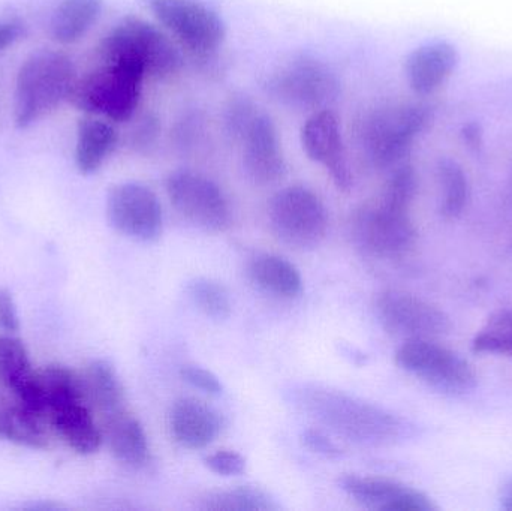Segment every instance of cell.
Wrapping results in <instances>:
<instances>
[{
  "label": "cell",
  "instance_id": "cell-1",
  "mask_svg": "<svg viewBox=\"0 0 512 511\" xmlns=\"http://www.w3.org/2000/svg\"><path fill=\"white\" fill-rule=\"evenodd\" d=\"M291 401L312 419L361 446H393L409 437L411 426L402 417L378 405L330 387H294Z\"/></svg>",
  "mask_w": 512,
  "mask_h": 511
},
{
  "label": "cell",
  "instance_id": "cell-2",
  "mask_svg": "<svg viewBox=\"0 0 512 511\" xmlns=\"http://www.w3.org/2000/svg\"><path fill=\"white\" fill-rule=\"evenodd\" d=\"M156 23L174 39L186 59L209 78L224 75L221 51L227 23L207 0H141Z\"/></svg>",
  "mask_w": 512,
  "mask_h": 511
},
{
  "label": "cell",
  "instance_id": "cell-3",
  "mask_svg": "<svg viewBox=\"0 0 512 511\" xmlns=\"http://www.w3.org/2000/svg\"><path fill=\"white\" fill-rule=\"evenodd\" d=\"M432 120V107L423 102L381 105L355 120L354 140L373 168L393 170Z\"/></svg>",
  "mask_w": 512,
  "mask_h": 511
},
{
  "label": "cell",
  "instance_id": "cell-4",
  "mask_svg": "<svg viewBox=\"0 0 512 511\" xmlns=\"http://www.w3.org/2000/svg\"><path fill=\"white\" fill-rule=\"evenodd\" d=\"M98 56L101 62L123 63L161 81L179 77L186 65L179 44L158 23L138 15H126L104 36Z\"/></svg>",
  "mask_w": 512,
  "mask_h": 511
},
{
  "label": "cell",
  "instance_id": "cell-5",
  "mask_svg": "<svg viewBox=\"0 0 512 511\" xmlns=\"http://www.w3.org/2000/svg\"><path fill=\"white\" fill-rule=\"evenodd\" d=\"M74 62L59 50H39L30 54L15 81V126L29 128L68 101L77 81Z\"/></svg>",
  "mask_w": 512,
  "mask_h": 511
},
{
  "label": "cell",
  "instance_id": "cell-6",
  "mask_svg": "<svg viewBox=\"0 0 512 511\" xmlns=\"http://www.w3.org/2000/svg\"><path fill=\"white\" fill-rule=\"evenodd\" d=\"M45 396V416L71 449L93 455L101 447L102 431L87 404L81 378L65 366L51 365L38 372Z\"/></svg>",
  "mask_w": 512,
  "mask_h": 511
},
{
  "label": "cell",
  "instance_id": "cell-7",
  "mask_svg": "<svg viewBox=\"0 0 512 511\" xmlns=\"http://www.w3.org/2000/svg\"><path fill=\"white\" fill-rule=\"evenodd\" d=\"M262 90L277 104L297 111L331 108L339 99L340 80L330 65L309 53H298L274 66Z\"/></svg>",
  "mask_w": 512,
  "mask_h": 511
},
{
  "label": "cell",
  "instance_id": "cell-8",
  "mask_svg": "<svg viewBox=\"0 0 512 511\" xmlns=\"http://www.w3.org/2000/svg\"><path fill=\"white\" fill-rule=\"evenodd\" d=\"M146 80L137 68L101 62L77 78L68 102L90 116H102L113 123L129 122L140 107Z\"/></svg>",
  "mask_w": 512,
  "mask_h": 511
},
{
  "label": "cell",
  "instance_id": "cell-9",
  "mask_svg": "<svg viewBox=\"0 0 512 511\" xmlns=\"http://www.w3.org/2000/svg\"><path fill=\"white\" fill-rule=\"evenodd\" d=\"M274 236L289 248L309 251L327 236L328 212L322 198L304 185L280 189L268 203Z\"/></svg>",
  "mask_w": 512,
  "mask_h": 511
},
{
  "label": "cell",
  "instance_id": "cell-10",
  "mask_svg": "<svg viewBox=\"0 0 512 511\" xmlns=\"http://www.w3.org/2000/svg\"><path fill=\"white\" fill-rule=\"evenodd\" d=\"M349 225L355 245L364 254L379 260L406 257L418 239L409 210L396 209L381 200L355 210Z\"/></svg>",
  "mask_w": 512,
  "mask_h": 511
},
{
  "label": "cell",
  "instance_id": "cell-11",
  "mask_svg": "<svg viewBox=\"0 0 512 511\" xmlns=\"http://www.w3.org/2000/svg\"><path fill=\"white\" fill-rule=\"evenodd\" d=\"M396 363L403 371L445 395H466L477 386L474 366L433 339L405 341L397 350Z\"/></svg>",
  "mask_w": 512,
  "mask_h": 511
},
{
  "label": "cell",
  "instance_id": "cell-12",
  "mask_svg": "<svg viewBox=\"0 0 512 511\" xmlns=\"http://www.w3.org/2000/svg\"><path fill=\"white\" fill-rule=\"evenodd\" d=\"M165 192L177 213L203 230L222 233L233 222V210L224 189L198 171H171L165 179Z\"/></svg>",
  "mask_w": 512,
  "mask_h": 511
},
{
  "label": "cell",
  "instance_id": "cell-13",
  "mask_svg": "<svg viewBox=\"0 0 512 511\" xmlns=\"http://www.w3.org/2000/svg\"><path fill=\"white\" fill-rule=\"evenodd\" d=\"M108 222L114 230L138 242H155L164 231V212L158 195L140 182L111 186L107 194Z\"/></svg>",
  "mask_w": 512,
  "mask_h": 511
},
{
  "label": "cell",
  "instance_id": "cell-14",
  "mask_svg": "<svg viewBox=\"0 0 512 511\" xmlns=\"http://www.w3.org/2000/svg\"><path fill=\"white\" fill-rule=\"evenodd\" d=\"M376 315L388 333L397 338L435 339L450 333V317L439 306L403 291L388 290L376 300Z\"/></svg>",
  "mask_w": 512,
  "mask_h": 511
},
{
  "label": "cell",
  "instance_id": "cell-15",
  "mask_svg": "<svg viewBox=\"0 0 512 511\" xmlns=\"http://www.w3.org/2000/svg\"><path fill=\"white\" fill-rule=\"evenodd\" d=\"M300 141L307 158L327 171L339 191L349 192L354 188V171L342 123L333 108L310 113L301 126Z\"/></svg>",
  "mask_w": 512,
  "mask_h": 511
},
{
  "label": "cell",
  "instance_id": "cell-16",
  "mask_svg": "<svg viewBox=\"0 0 512 511\" xmlns=\"http://www.w3.org/2000/svg\"><path fill=\"white\" fill-rule=\"evenodd\" d=\"M242 152L243 168L256 185L280 182L288 171L282 138L270 114L259 110L237 141Z\"/></svg>",
  "mask_w": 512,
  "mask_h": 511
},
{
  "label": "cell",
  "instance_id": "cell-17",
  "mask_svg": "<svg viewBox=\"0 0 512 511\" xmlns=\"http://www.w3.org/2000/svg\"><path fill=\"white\" fill-rule=\"evenodd\" d=\"M342 491L364 509L378 511H435L438 507L427 495L393 480L379 477L343 476Z\"/></svg>",
  "mask_w": 512,
  "mask_h": 511
},
{
  "label": "cell",
  "instance_id": "cell-18",
  "mask_svg": "<svg viewBox=\"0 0 512 511\" xmlns=\"http://www.w3.org/2000/svg\"><path fill=\"white\" fill-rule=\"evenodd\" d=\"M459 51L450 42L420 45L405 60V77L412 92L429 96L441 89L459 65Z\"/></svg>",
  "mask_w": 512,
  "mask_h": 511
},
{
  "label": "cell",
  "instance_id": "cell-19",
  "mask_svg": "<svg viewBox=\"0 0 512 511\" xmlns=\"http://www.w3.org/2000/svg\"><path fill=\"white\" fill-rule=\"evenodd\" d=\"M0 377L21 405L45 416L44 390L39 374L33 371L23 342L14 336H0Z\"/></svg>",
  "mask_w": 512,
  "mask_h": 511
},
{
  "label": "cell",
  "instance_id": "cell-20",
  "mask_svg": "<svg viewBox=\"0 0 512 511\" xmlns=\"http://www.w3.org/2000/svg\"><path fill=\"white\" fill-rule=\"evenodd\" d=\"M168 419L174 440L188 450L206 449L218 438L222 429L219 414L194 398L174 402Z\"/></svg>",
  "mask_w": 512,
  "mask_h": 511
},
{
  "label": "cell",
  "instance_id": "cell-21",
  "mask_svg": "<svg viewBox=\"0 0 512 511\" xmlns=\"http://www.w3.org/2000/svg\"><path fill=\"white\" fill-rule=\"evenodd\" d=\"M120 135L110 120L87 114L78 120L75 165L81 174L96 173L119 146Z\"/></svg>",
  "mask_w": 512,
  "mask_h": 511
},
{
  "label": "cell",
  "instance_id": "cell-22",
  "mask_svg": "<svg viewBox=\"0 0 512 511\" xmlns=\"http://www.w3.org/2000/svg\"><path fill=\"white\" fill-rule=\"evenodd\" d=\"M102 438L117 461L132 468L146 465L149 459V440L137 417L126 410L104 419Z\"/></svg>",
  "mask_w": 512,
  "mask_h": 511
},
{
  "label": "cell",
  "instance_id": "cell-23",
  "mask_svg": "<svg viewBox=\"0 0 512 511\" xmlns=\"http://www.w3.org/2000/svg\"><path fill=\"white\" fill-rule=\"evenodd\" d=\"M80 378L87 404L101 414L102 420L126 410L125 389L110 362L93 360L86 366V371Z\"/></svg>",
  "mask_w": 512,
  "mask_h": 511
},
{
  "label": "cell",
  "instance_id": "cell-24",
  "mask_svg": "<svg viewBox=\"0 0 512 511\" xmlns=\"http://www.w3.org/2000/svg\"><path fill=\"white\" fill-rule=\"evenodd\" d=\"M104 0H60L51 17L50 32L59 44H75L95 26Z\"/></svg>",
  "mask_w": 512,
  "mask_h": 511
},
{
  "label": "cell",
  "instance_id": "cell-25",
  "mask_svg": "<svg viewBox=\"0 0 512 511\" xmlns=\"http://www.w3.org/2000/svg\"><path fill=\"white\" fill-rule=\"evenodd\" d=\"M249 275L262 291L280 299H294L303 290L297 267L280 255H256L249 266Z\"/></svg>",
  "mask_w": 512,
  "mask_h": 511
},
{
  "label": "cell",
  "instance_id": "cell-26",
  "mask_svg": "<svg viewBox=\"0 0 512 511\" xmlns=\"http://www.w3.org/2000/svg\"><path fill=\"white\" fill-rule=\"evenodd\" d=\"M41 419L42 416L21 404L3 407L0 411V435L18 446L47 449L48 435Z\"/></svg>",
  "mask_w": 512,
  "mask_h": 511
},
{
  "label": "cell",
  "instance_id": "cell-27",
  "mask_svg": "<svg viewBox=\"0 0 512 511\" xmlns=\"http://www.w3.org/2000/svg\"><path fill=\"white\" fill-rule=\"evenodd\" d=\"M436 173L441 188V215L445 219H457L465 212L471 198L468 176L462 165L450 158L439 161Z\"/></svg>",
  "mask_w": 512,
  "mask_h": 511
},
{
  "label": "cell",
  "instance_id": "cell-28",
  "mask_svg": "<svg viewBox=\"0 0 512 511\" xmlns=\"http://www.w3.org/2000/svg\"><path fill=\"white\" fill-rule=\"evenodd\" d=\"M198 509L206 511H274L276 503L261 489L239 486L212 492L201 500Z\"/></svg>",
  "mask_w": 512,
  "mask_h": 511
},
{
  "label": "cell",
  "instance_id": "cell-29",
  "mask_svg": "<svg viewBox=\"0 0 512 511\" xmlns=\"http://www.w3.org/2000/svg\"><path fill=\"white\" fill-rule=\"evenodd\" d=\"M189 299L198 311L215 321H225L233 311L230 293L224 285L209 278H195L188 284Z\"/></svg>",
  "mask_w": 512,
  "mask_h": 511
},
{
  "label": "cell",
  "instance_id": "cell-30",
  "mask_svg": "<svg viewBox=\"0 0 512 511\" xmlns=\"http://www.w3.org/2000/svg\"><path fill=\"white\" fill-rule=\"evenodd\" d=\"M472 350L480 354L512 357V308L495 312L472 342Z\"/></svg>",
  "mask_w": 512,
  "mask_h": 511
},
{
  "label": "cell",
  "instance_id": "cell-31",
  "mask_svg": "<svg viewBox=\"0 0 512 511\" xmlns=\"http://www.w3.org/2000/svg\"><path fill=\"white\" fill-rule=\"evenodd\" d=\"M259 110L261 108L251 96L242 92L231 93L224 104V110H222V125H224L225 135L237 143Z\"/></svg>",
  "mask_w": 512,
  "mask_h": 511
},
{
  "label": "cell",
  "instance_id": "cell-32",
  "mask_svg": "<svg viewBox=\"0 0 512 511\" xmlns=\"http://www.w3.org/2000/svg\"><path fill=\"white\" fill-rule=\"evenodd\" d=\"M417 174L408 164H400L393 168L390 179L382 192V203L396 209L411 210L417 195Z\"/></svg>",
  "mask_w": 512,
  "mask_h": 511
},
{
  "label": "cell",
  "instance_id": "cell-33",
  "mask_svg": "<svg viewBox=\"0 0 512 511\" xmlns=\"http://www.w3.org/2000/svg\"><path fill=\"white\" fill-rule=\"evenodd\" d=\"M207 134V119L203 111L198 108L185 111L171 129V140L177 149L188 150L194 149L201 140H204Z\"/></svg>",
  "mask_w": 512,
  "mask_h": 511
},
{
  "label": "cell",
  "instance_id": "cell-34",
  "mask_svg": "<svg viewBox=\"0 0 512 511\" xmlns=\"http://www.w3.org/2000/svg\"><path fill=\"white\" fill-rule=\"evenodd\" d=\"M162 123L155 113L149 111L138 117L128 135L129 147L141 155L152 152L161 140Z\"/></svg>",
  "mask_w": 512,
  "mask_h": 511
},
{
  "label": "cell",
  "instance_id": "cell-35",
  "mask_svg": "<svg viewBox=\"0 0 512 511\" xmlns=\"http://www.w3.org/2000/svg\"><path fill=\"white\" fill-rule=\"evenodd\" d=\"M204 464L218 476H242L246 471V459L233 450H219L204 459Z\"/></svg>",
  "mask_w": 512,
  "mask_h": 511
},
{
  "label": "cell",
  "instance_id": "cell-36",
  "mask_svg": "<svg viewBox=\"0 0 512 511\" xmlns=\"http://www.w3.org/2000/svg\"><path fill=\"white\" fill-rule=\"evenodd\" d=\"M180 375L186 383L207 395H221L222 383L212 371L198 365H185L180 369Z\"/></svg>",
  "mask_w": 512,
  "mask_h": 511
},
{
  "label": "cell",
  "instance_id": "cell-37",
  "mask_svg": "<svg viewBox=\"0 0 512 511\" xmlns=\"http://www.w3.org/2000/svg\"><path fill=\"white\" fill-rule=\"evenodd\" d=\"M304 446L312 452L318 453V455L325 456V458H337L340 456V449L333 440L327 437L324 432L318 431V429H309L304 431L301 435Z\"/></svg>",
  "mask_w": 512,
  "mask_h": 511
},
{
  "label": "cell",
  "instance_id": "cell-38",
  "mask_svg": "<svg viewBox=\"0 0 512 511\" xmlns=\"http://www.w3.org/2000/svg\"><path fill=\"white\" fill-rule=\"evenodd\" d=\"M0 327L6 332L15 333L20 329L17 305L8 288L0 287Z\"/></svg>",
  "mask_w": 512,
  "mask_h": 511
},
{
  "label": "cell",
  "instance_id": "cell-39",
  "mask_svg": "<svg viewBox=\"0 0 512 511\" xmlns=\"http://www.w3.org/2000/svg\"><path fill=\"white\" fill-rule=\"evenodd\" d=\"M24 33L23 24L18 21H0V53L17 42Z\"/></svg>",
  "mask_w": 512,
  "mask_h": 511
},
{
  "label": "cell",
  "instance_id": "cell-40",
  "mask_svg": "<svg viewBox=\"0 0 512 511\" xmlns=\"http://www.w3.org/2000/svg\"><path fill=\"white\" fill-rule=\"evenodd\" d=\"M462 138L469 149H480L481 144H483V131H481V126L477 125V123H469V125L463 128Z\"/></svg>",
  "mask_w": 512,
  "mask_h": 511
},
{
  "label": "cell",
  "instance_id": "cell-41",
  "mask_svg": "<svg viewBox=\"0 0 512 511\" xmlns=\"http://www.w3.org/2000/svg\"><path fill=\"white\" fill-rule=\"evenodd\" d=\"M501 504L505 510H512V480L502 489Z\"/></svg>",
  "mask_w": 512,
  "mask_h": 511
},
{
  "label": "cell",
  "instance_id": "cell-42",
  "mask_svg": "<svg viewBox=\"0 0 512 511\" xmlns=\"http://www.w3.org/2000/svg\"><path fill=\"white\" fill-rule=\"evenodd\" d=\"M508 191H510V204H511V210H512V170L510 174V182H508Z\"/></svg>",
  "mask_w": 512,
  "mask_h": 511
},
{
  "label": "cell",
  "instance_id": "cell-43",
  "mask_svg": "<svg viewBox=\"0 0 512 511\" xmlns=\"http://www.w3.org/2000/svg\"><path fill=\"white\" fill-rule=\"evenodd\" d=\"M2 410H3V407H0V411H2Z\"/></svg>",
  "mask_w": 512,
  "mask_h": 511
}]
</instances>
